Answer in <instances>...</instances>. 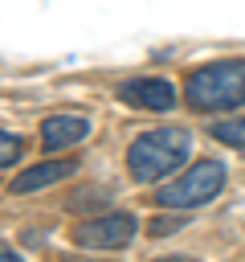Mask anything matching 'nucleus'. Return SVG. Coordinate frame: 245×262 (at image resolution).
<instances>
[{
	"label": "nucleus",
	"instance_id": "nucleus-11",
	"mask_svg": "<svg viewBox=\"0 0 245 262\" xmlns=\"http://www.w3.org/2000/svg\"><path fill=\"white\" fill-rule=\"evenodd\" d=\"M4 262H20V254H12V250H4Z\"/></svg>",
	"mask_w": 245,
	"mask_h": 262
},
{
	"label": "nucleus",
	"instance_id": "nucleus-3",
	"mask_svg": "<svg viewBox=\"0 0 245 262\" xmlns=\"http://www.w3.org/2000/svg\"><path fill=\"white\" fill-rule=\"evenodd\" d=\"M220 188H225V164H220V160H196L188 172H180L172 184H163V188L155 192V205L188 213V209H196V205H208Z\"/></svg>",
	"mask_w": 245,
	"mask_h": 262
},
{
	"label": "nucleus",
	"instance_id": "nucleus-9",
	"mask_svg": "<svg viewBox=\"0 0 245 262\" xmlns=\"http://www.w3.org/2000/svg\"><path fill=\"white\" fill-rule=\"evenodd\" d=\"M184 221H188V213L172 209V217H155V221H147V233H155V237H167V233L184 229Z\"/></svg>",
	"mask_w": 245,
	"mask_h": 262
},
{
	"label": "nucleus",
	"instance_id": "nucleus-1",
	"mask_svg": "<svg viewBox=\"0 0 245 262\" xmlns=\"http://www.w3.org/2000/svg\"><path fill=\"white\" fill-rule=\"evenodd\" d=\"M192 135L184 127H155L139 139H131L127 147V172L135 184H155L163 176H172L184 160H188Z\"/></svg>",
	"mask_w": 245,
	"mask_h": 262
},
{
	"label": "nucleus",
	"instance_id": "nucleus-12",
	"mask_svg": "<svg viewBox=\"0 0 245 262\" xmlns=\"http://www.w3.org/2000/svg\"><path fill=\"white\" fill-rule=\"evenodd\" d=\"M159 262H188V258H159Z\"/></svg>",
	"mask_w": 245,
	"mask_h": 262
},
{
	"label": "nucleus",
	"instance_id": "nucleus-8",
	"mask_svg": "<svg viewBox=\"0 0 245 262\" xmlns=\"http://www.w3.org/2000/svg\"><path fill=\"white\" fill-rule=\"evenodd\" d=\"M212 139L225 143V147L245 151V119H216L212 123Z\"/></svg>",
	"mask_w": 245,
	"mask_h": 262
},
{
	"label": "nucleus",
	"instance_id": "nucleus-2",
	"mask_svg": "<svg viewBox=\"0 0 245 262\" xmlns=\"http://www.w3.org/2000/svg\"><path fill=\"white\" fill-rule=\"evenodd\" d=\"M184 102L192 111H233L245 102V57L229 61H208L188 74L184 82Z\"/></svg>",
	"mask_w": 245,
	"mask_h": 262
},
{
	"label": "nucleus",
	"instance_id": "nucleus-5",
	"mask_svg": "<svg viewBox=\"0 0 245 262\" xmlns=\"http://www.w3.org/2000/svg\"><path fill=\"white\" fill-rule=\"evenodd\" d=\"M118 98L127 106H143V111H172L176 106V90L163 78H131L118 86Z\"/></svg>",
	"mask_w": 245,
	"mask_h": 262
},
{
	"label": "nucleus",
	"instance_id": "nucleus-6",
	"mask_svg": "<svg viewBox=\"0 0 245 262\" xmlns=\"http://www.w3.org/2000/svg\"><path fill=\"white\" fill-rule=\"evenodd\" d=\"M86 135H90V123H86L82 115H49V119L41 123V143H45V151H65V147L82 143Z\"/></svg>",
	"mask_w": 245,
	"mask_h": 262
},
{
	"label": "nucleus",
	"instance_id": "nucleus-10",
	"mask_svg": "<svg viewBox=\"0 0 245 262\" xmlns=\"http://www.w3.org/2000/svg\"><path fill=\"white\" fill-rule=\"evenodd\" d=\"M16 156H20V139H16L12 131H0V164H4V168H12V164H16Z\"/></svg>",
	"mask_w": 245,
	"mask_h": 262
},
{
	"label": "nucleus",
	"instance_id": "nucleus-7",
	"mask_svg": "<svg viewBox=\"0 0 245 262\" xmlns=\"http://www.w3.org/2000/svg\"><path fill=\"white\" fill-rule=\"evenodd\" d=\"M74 168H78L74 160H45V164L20 172V176L8 184V192H37V188H45V184H57V180L74 176Z\"/></svg>",
	"mask_w": 245,
	"mask_h": 262
},
{
	"label": "nucleus",
	"instance_id": "nucleus-4",
	"mask_svg": "<svg viewBox=\"0 0 245 262\" xmlns=\"http://www.w3.org/2000/svg\"><path fill=\"white\" fill-rule=\"evenodd\" d=\"M135 237V217L131 213H102V217H86L74 229V242L86 250H122Z\"/></svg>",
	"mask_w": 245,
	"mask_h": 262
}]
</instances>
